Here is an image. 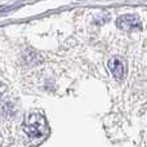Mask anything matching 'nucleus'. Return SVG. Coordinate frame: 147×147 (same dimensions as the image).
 Here are the masks:
<instances>
[{
  "label": "nucleus",
  "instance_id": "obj_1",
  "mask_svg": "<svg viewBox=\"0 0 147 147\" xmlns=\"http://www.w3.org/2000/svg\"><path fill=\"white\" fill-rule=\"evenodd\" d=\"M25 132L31 138H40L47 133V123L41 115L32 112L25 120Z\"/></svg>",
  "mask_w": 147,
  "mask_h": 147
},
{
  "label": "nucleus",
  "instance_id": "obj_4",
  "mask_svg": "<svg viewBox=\"0 0 147 147\" xmlns=\"http://www.w3.org/2000/svg\"><path fill=\"white\" fill-rule=\"evenodd\" d=\"M1 93H3V88H1V85H0V96H1Z\"/></svg>",
  "mask_w": 147,
  "mask_h": 147
},
{
  "label": "nucleus",
  "instance_id": "obj_2",
  "mask_svg": "<svg viewBox=\"0 0 147 147\" xmlns=\"http://www.w3.org/2000/svg\"><path fill=\"white\" fill-rule=\"evenodd\" d=\"M116 25L119 28L125 31H132V30H141L142 23H141L140 18L136 14H125L117 18Z\"/></svg>",
  "mask_w": 147,
  "mask_h": 147
},
{
  "label": "nucleus",
  "instance_id": "obj_3",
  "mask_svg": "<svg viewBox=\"0 0 147 147\" xmlns=\"http://www.w3.org/2000/svg\"><path fill=\"white\" fill-rule=\"evenodd\" d=\"M109 70L117 81H121L125 78V63L121 58L114 57L109 61Z\"/></svg>",
  "mask_w": 147,
  "mask_h": 147
}]
</instances>
